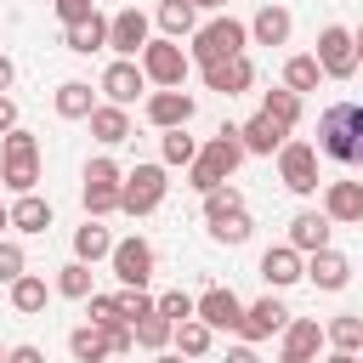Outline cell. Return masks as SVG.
Returning <instances> with one entry per match:
<instances>
[{
	"label": "cell",
	"mask_w": 363,
	"mask_h": 363,
	"mask_svg": "<svg viewBox=\"0 0 363 363\" xmlns=\"http://www.w3.org/2000/svg\"><path fill=\"white\" fill-rule=\"evenodd\" d=\"M318 153L335 164H363V102H329L318 113Z\"/></svg>",
	"instance_id": "obj_1"
},
{
	"label": "cell",
	"mask_w": 363,
	"mask_h": 363,
	"mask_svg": "<svg viewBox=\"0 0 363 363\" xmlns=\"http://www.w3.org/2000/svg\"><path fill=\"white\" fill-rule=\"evenodd\" d=\"M244 153H250V147H244L238 125H221V130H216V136L199 147V159L187 164V187H199V193H216V187H221V182H227L238 164H244Z\"/></svg>",
	"instance_id": "obj_2"
},
{
	"label": "cell",
	"mask_w": 363,
	"mask_h": 363,
	"mask_svg": "<svg viewBox=\"0 0 363 363\" xmlns=\"http://www.w3.org/2000/svg\"><path fill=\"white\" fill-rule=\"evenodd\" d=\"M244 45H250V28H244L238 17H210V23H199V34H193L187 57H193L199 68H210V62H227V57H238Z\"/></svg>",
	"instance_id": "obj_3"
},
{
	"label": "cell",
	"mask_w": 363,
	"mask_h": 363,
	"mask_svg": "<svg viewBox=\"0 0 363 363\" xmlns=\"http://www.w3.org/2000/svg\"><path fill=\"white\" fill-rule=\"evenodd\" d=\"M164 193H170V182H164V164H136V170H125L119 210H125V216H153V210L164 204Z\"/></svg>",
	"instance_id": "obj_4"
},
{
	"label": "cell",
	"mask_w": 363,
	"mask_h": 363,
	"mask_svg": "<svg viewBox=\"0 0 363 363\" xmlns=\"http://www.w3.org/2000/svg\"><path fill=\"white\" fill-rule=\"evenodd\" d=\"M187 62H193V57H187L182 40H170V34L142 45V74H147V85H159V91H164V85H182V79H187Z\"/></svg>",
	"instance_id": "obj_5"
},
{
	"label": "cell",
	"mask_w": 363,
	"mask_h": 363,
	"mask_svg": "<svg viewBox=\"0 0 363 363\" xmlns=\"http://www.w3.org/2000/svg\"><path fill=\"white\" fill-rule=\"evenodd\" d=\"M312 57L323 62V79H352V74H357V62H363V57H357V34H352V28H340V23L318 34V51H312Z\"/></svg>",
	"instance_id": "obj_6"
},
{
	"label": "cell",
	"mask_w": 363,
	"mask_h": 363,
	"mask_svg": "<svg viewBox=\"0 0 363 363\" xmlns=\"http://www.w3.org/2000/svg\"><path fill=\"white\" fill-rule=\"evenodd\" d=\"M278 176L289 193H318V142H284L278 147Z\"/></svg>",
	"instance_id": "obj_7"
},
{
	"label": "cell",
	"mask_w": 363,
	"mask_h": 363,
	"mask_svg": "<svg viewBox=\"0 0 363 363\" xmlns=\"http://www.w3.org/2000/svg\"><path fill=\"white\" fill-rule=\"evenodd\" d=\"M108 261H113V278H119L125 289H147V278H153V261H159V255H153V244H147V238H119Z\"/></svg>",
	"instance_id": "obj_8"
},
{
	"label": "cell",
	"mask_w": 363,
	"mask_h": 363,
	"mask_svg": "<svg viewBox=\"0 0 363 363\" xmlns=\"http://www.w3.org/2000/svg\"><path fill=\"white\" fill-rule=\"evenodd\" d=\"M323 323L318 318H289V329H284V346H278V363H318V352H323Z\"/></svg>",
	"instance_id": "obj_9"
},
{
	"label": "cell",
	"mask_w": 363,
	"mask_h": 363,
	"mask_svg": "<svg viewBox=\"0 0 363 363\" xmlns=\"http://www.w3.org/2000/svg\"><path fill=\"white\" fill-rule=\"evenodd\" d=\"M142 91H147V74H142V62H136V57H119V62H108V68H102V96H108V102L130 108Z\"/></svg>",
	"instance_id": "obj_10"
},
{
	"label": "cell",
	"mask_w": 363,
	"mask_h": 363,
	"mask_svg": "<svg viewBox=\"0 0 363 363\" xmlns=\"http://www.w3.org/2000/svg\"><path fill=\"white\" fill-rule=\"evenodd\" d=\"M289 329V306L278 301V295H261L255 306H244V323H238V335L255 346V340H267V335H284Z\"/></svg>",
	"instance_id": "obj_11"
},
{
	"label": "cell",
	"mask_w": 363,
	"mask_h": 363,
	"mask_svg": "<svg viewBox=\"0 0 363 363\" xmlns=\"http://www.w3.org/2000/svg\"><path fill=\"white\" fill-rule=\"evenodd\" d=\"M193 113H199V102H193L182 85H164V91L147 96V125H159V130H176V125H187Z\"/></svg>",
	"instance_id": "obj_12"
},
{
	"label": "cell",
	"mask_w": 363,
	"mask_h": 363,
	"mask_svg": "<svg viewBox=\"0 0 363 363\" xmlns=\"http://www.w3.org/2000/svg\"><path fill=\"white\" fill-rule=\"evenodd\" d=\"M108 45L119 57H142V45H147V11H136V6L113 11L108 17Z\"/></svg>",
	"instance_id": "obj_13"
},
{
	"label": "cell",
	"mask_w": 363,
	"mask_h": 363,
	"mask_svg": "<svg viewBox=\"0 0 363 363\" xmlns=\"http://www.w3.org/2000/svg\"><path fill=\"white\" fill-rule=\"evenodd\" d=\"M193 318H204L210 329H238V323H244V301H238L233 289L210 284V289L199 295V312H193Z\"/></svg>",
	"instance_id": "obj_14"
},
{
	"label": "cell",
	"mask_w": 363,
	"mask_h": 363,
	"mask_svg": "<svg viewBox=\"0 0 363 363\" xmlns=\"http://www.w3.org/2000/svg\"><path fill=\"white\" fill-rule=\"evenodd\" d=\"M323 216L346 221V227H363V182H329L323 187Z\"/></svg>",
	"instance_id": "obj_15"
},
{
	"label": "cell",
	"mask_w": 363,
	"mask_h": 363,
	"mask_svg": "<svg viewBox=\"0 0 363 363\" xmlns=\"http://www.w3.org/2000/svg\"><path fill=\"white\" fill-rule=\"evenodd\" d=\"M204 85L221 91V96H238V91L255 85V68H250V57L238 51V57H227V62H210V68H204Z\"/></svg>",
	"instance_id": "obj_16"
},
{
	"label": "cell",
	"mask_w": 363,
	"mask_h": 363,
	"mask_svg": "<svg viewBox=\"0 0 363 363\" xmlns=\"http://www.w3.org/2000/svg\"><path fill=\"white\" fill-rule=\"evenodd\" d=\"M261 278H267L272 289H284V284L306 278V255H301L295 244H272V250L261 255Z\"/></svg>",
	"instance_id": "obj_17"
},
{
	"label": "cell",
	"mask_w": 363,
	"mask_h": 363,
	"mask_svg": "<svg viewBox=\"0 0 363 363\" xmlns=\"http://www.w3.org/2000/svg\"><path fill=\"white\" fill-rule=\"evenodd\" d=\"M329 216L323 210H301L295 221H289V244L301 250V255H318V250H329Z\"/></svg>",
	"instance_id": "obj_18"
},
{
	"label": "cell",
	"mask_w": 363,
	"mask_h": 363,
	"mask_svg": "<svg viewBox=\"0 0 363 363\" xmlns=\"http://www.w3.org/2000/svg\"><path fill=\"white\" fill-rule=\"evenodd\" d=\"M238 136H244V147H250V153H267V159H272V153L289 142V125H278L272 113H255L250 125H238Z\"/></svg>",
	"instance_id": "obj_19"
},
{
	"label": "cell",
	"mask_w": 363,
	"mask_h": 363,
	"mask_svg": "<svg viewBox=\"0 0 363 363\" xmlns=\"http://www.w3.org/2000/svg\"><path fill=\"white\" fill-rule=\"evenodd\" d=\"M306 278L318 289H346L352 284V261L340 250H318V255H306Z\"/></svg>",
	"instance_id": "obj_20"
},
{
	"label": "cell",
	"mask_w": 363,
	"mask_h": 363,
	"mask_svg": "<svg viewBox=\"0 0 363 363\" xmlns=\"http://www.w3.org/2000/svg\"><path fill=\"white\" fill-rule=\"evenodd\" d=\"M91 136H96L102 147H119V142L130 136V113H125L119 102H96V108H91Z\"/></svg>",
	"instance_id": "obj_21"
},
{
	"label": "cell",
	"mask_w": 363,
	"mask_h": 363,
	"mask_svg": "<svg viewBox=\"0 0 363 363\" xmlns=\"http://www.w3.org/2000/svg\"><path fill=\"white\" fill-rule=\"evenodd\" d=\"M289 28H295V17H289L284 6H261L255 23H250V40H255V45H284Z\"/></svg>",
	"instance_id": "obj_22"
},
{
	"label": "cell",
	"mask_w": 363,
	"mask_h": 363,
	"mask_svg": "<svg viewBox=\"0 0 363 363\" xmlns=\"http://www.w3.org/2000/svg\"><path fill=\"white\" fill-rule=\"evenodd\" d=\"M62 40H68V51L91 57V51H102V45H108V17H102V11H91L85 23H68V28H62Z\"/></svg>",
	"instance_id": "obj_23"
},
{
	"label": "cell",
	"mask_w": 363,
	"mask_h": 363,
	"mask_svg": "<svg viewBox=\"0 0 363 363\" xmlns=\"http://www.w3.org/2000/svg\"><path fill=\"white\" fill-rule=\"evenodd\" d=\"M68 352H74V363H108L113 357L108 352V329H96V323H79L68 335Z\"/></svg>",
	"instance_id": "obj_24"
},
{
	"label": "cell",
	"mask_w": 363,
	"mask_h": 363,
	"mask_svg": "<svg viewBox=\"0 0 363 363\" xmlns=\"http://www.w3.org/2000/svg\"><path fill=\"white\" fill-rule=\"evenodd\" d=\"M91 108H96V91L85 79H62L57 85V113L62 119H91Z\"/></svg>",
	"instance_id": "obj_25"
},
{
	"label": "cell",
	"mask_w": 363,
	"mask_h": 363,
	"mask_svg": "<svg viewBox=\"0 0 363 363\" xmlns=\"http://www.w3.org/2000/svg\"><path fill=\"white\" fill-rule=\"evenodd\" d=\"M11 227H17V233H45V227H51V204H45L40 193H17V204H11Z\"/></svg>",
	"instance_id": "obj_26"
},
{
	"label": "cell",
	"mask_w": 363,
	"mask_h": 363,
	"mask_svg": "<svg viewBox=\"0 0 363 363\" xmlns=\"http://www.w3.org/2000/svg\"><path fill=\"white\" fill-rule=\"evenodd\" d=\"M159 28H164L170 40L199 34V6H193V0H159Z\"/></svg>",
	"instance_id": "obj_27"
},
{
	"label": "cell",
	"mask_w": 363,
	"mask_h": 363,
	"mask_svg": "<svg viewBox=\"0 0 363 363\" xmlns=\"http://www.w3.org/2000/svg\"><path fill=\"white\" fill-rule=\"evenodd\" d=\"M102 255H113V238L108 227H96V216H85V227L74 233V261H102Z\"/></svg>",
	"instance_id": "obj_28"
},
{
	"label": "cell",
	"mask_w": 363,
	"mask_h": 363,
	"mask_svg": "<svg viewBox=\"0 0 363 363\" xmlns=\"http://www.w3.org/2000/svg\"><path fill=\"white\" fill-rule=\"evenodd\" d=\"M130 329H136V346H147V352H164V346L176 340V323H170L164 312H147V318H136Z\"/></svg>",
	"instance_id": "obj_29"
},
{
	"label": "cell",
	"mask_w": 363,
	"mask_h": 363,
	"mask_svg": "<svg viewBox=\"0 0 363 363\" xmlns=\"http://www.w3.org/2000/svg\"><path fill=\"white\" fill-rule=\"evenodd\" d=\"M323 335H329V346H335V352H363V318H357V312L329 318V323H323Z\"/></svg>",
	"instance_id": "obj_30"
},
{
	"label": "cell",
	"mask_w": 363,
	"mask_h": 363,
	"mask_svg": "<svg viewBox=\"0 0 363 363\" xmlns=\"http://www.w3.org/2000/svg\"><path fill=\"white\" fill-rule=\"evenodd\" d=\"M261 113H272L278 125H289V130H295V125H301V91H289V85L267 91V96H261Z\"/></svg>",
	"instance_id": "obj_31"
},
{
	"label": "cell",
	"mask_w": 363,
	"mask_h": 363,
	"mask_svg": "<svg viewBox=\"0 0 363 363\" xmlns=\"http://www.w3.org/2000/svg\"><path fill=\"white\" fill-rule=\"evenodd\" d=\"M318 79H323V62H318V57H289V62H284V85H289V91L306 96V91H318Z\"/></svg>",
	"instance_id": "obj_32"
},
{
	"label": "cell",
	"mask_w": 363,
	"mask_h": 363,
	"mask_svg": "<svg viewBox=\"0 0 363 363\" xmlns=\"http://www.w3.org/2000/svg\"><path fill=\"white\" fill-rule=\"evenodd\" d=\"M57 295H68V301H91L96 289H91V261H68L62 272H57Z\"/></svg>",
	"instance_id": "obj_33"
},
{
	"label": "cell",
	"mask_w": 363,
	"mask_h": 363,
	"mask_svg": "<svg viewBox=\"0 0 363 363\" xmlns=\"http://www.w3.org/2000/svg\"><path fill=\"white\" fill-rule=\"evenodd\" d=\"M45 301H51V289H45V278H34V272H23V278L11 284V306H17V312H45Z\"/></svg>",
	"instance_id": "obj_34"
},
{
	"label": "cell",
	"mask_w": 363,
	"mask_h": 363,
	"mask_svg": "<svg viewBox=\"0 0 363 363\" xmlns=\"http://www.w3.org/2000/svg\"><path fill=\"white\" fill-rule=\"evenodd\" d=\"M210 335H216V329H210L204 318H187V323H176V352H182V357H204V352H210Z\"/></svg>",
	"instance_id": "obj_35"
},
{
	"label": "cell",
	"mask_w": 363,
	"mask_h": 363,
	"mask_svg": "<svg viewBox=\"0 0 363 363\" xmlns=\"http://www.w3.org/2000/svg\"><path fill=\"white\" fill-rule=\"evenodd\" d=\"M159 153H164V164H193L199 159V142L187 136V125H176V130L159 136Z\"/></svg>",
	"instance_id": "obj_36"
},
{
	"label": "cell",
	"mask_w": 363,
	"mask_h": 363,
	"mask_svg": "<svg viewBox=\"0 0 363 363\" xmlns=\"http://www.w3.org/2000/svg\"><path fill=\"white\" fill-rule=\"evenodd\" d=\"M0 182H6L11 193H34V182H40V159H0Z\"/></svg>",
	"instance_id": "obj_37"
},
{
	"label": "cell",
	"mask_w": 363,
	"mask_h": 363,
	"mask_svg": "<svg viewBox=\"0 0 363 363\" xmlns=\"http://www.w3.org/2000/svg\"><path fill=\"white\" fill-rule=\"evenodd\" d=\"M210 238H216V244H244V238H250V210L216 216V221H210Z\"/></svg>",
	"instance_id": "obj_38"
},
{
	"label": "cell",
	"mask_w": 363,
	"mask_h": 363,
	"mask_svg": "<svg viewBox=\"0 0 363 363\" xmlns=\"http://www.w3.org/2000/svg\"><path fill=\"white\" fill-rule=\"evenodd\" d=\"M0 159H40V142H34V130H6L0 136Z\"/></svg>",
	"instance_id": "obj_39"
},
{
	"label": "cell",
	"mask_w": 363,
	"mask_h": 363,
	"mask_svg": "<svg viewBox=\"0 0 363 363\" xmlns=\"http://www.w3.org/2000/svg\"><path fill=\"white\" fill-rule=\"evenodd\" d=\"M233 210H244V193L238 187H216V193H204V221H216V216H233Z\"/></svg>",
	"instance_id": "obj_40"
},
{
	"label": "cell",
	"mask_w": 363,
	"mask_h": 363,
	"mask_svg": "<svg viewBox=\"0 0 363 363\" xmlns=\"http://www.w3.org/2000/svg\"><path fill=\"white\" fill-rule=\"evenodd\" d=\"M147 312H159V301H153L147 289H125V284H119V318L136 323V318H147Z\"/></svg>",
	"instance_id": "obj_41"
},
{
	"label": "cell",
	"mask_w": 363,
	"mask_h": 363,
	"mask_svg": "<svg viewBox=\"0 0 363 363\" xmlns=\"http://www.w3.org/2000/svg\"><path fill=\"white\" fill-rule=\"evenodd\" d=\"M159 312H164L170 323H187V318L199 312V301H193L187 289H164V295H159Z\"/></svg>",
	"instance_id": "obj_42"
},
{
	"label": "cell",
	"mask_w": 363,
	"mask_h": 363,
	"mask_svg": "<svg viewBox=\"0 0 363 363\" xmlns=\"http://www.w3.org/2000/svg\"><path fill=\"white\" fill-rule=\"evenodd\" d=\"M23 272H28V255H23V244L0 238V284H17Z\"/></svg>",
	"instance_id": "obj_43"
},
{
	"label": "cell",
	"mask_w": 363,
	"mask_h": 363,
	"mask_svg": "<svg viewBox=\"0 0 363 363\" xmlns=\"http://www.w3.org/2000/svg\"><path fill=\"white\" fill-rule=\"evenodd\" d=\"M85 187H125V170L113 159H91L85 164Z\"/></svg>",
	"instance_id": "obj_44"
},
{
	"label": "cell",
	"mask_w": 363,
	"mask_h": 363,
	"mask_svg": "<svg viewBox=\"0 0 363 363\" xmlns=\"http://www.w3.org/2000/svg\"><path fill=\"white\" fill-rule=\"evenodd\" d=\"M85 312H91V323H96V329L125 323V318H119V295H91V301H85Z\"/></svg>",
	"instance_id": "obj_45"
},
{
	"label": "cell",
	"mask_w": 363,
	"mask_h": 363,
	"mask_svg": "<svg viewBox=\"0 0 363 363\" xmlns=\"http://www.w3.org/2000/svg\"><path fill=\"white\" fill-rule=\"evenodd\" d=\"M85 216H113L119 210V187H85Z\"/></svg>",
	"instance_id": "obj_46"
},
{
	"label": "cell",
	"mask_w": 363,
	"mask_h": 363,
	"mask_svg": "<svg viewBox=\"0 0 363 363\" xmlns=\"http://www.w3.org/2000/svg\"><path fill=\"white\" fill-rule=\"evenodd\" d=\"M108 352H113V357H130V352H136V329H130V323H113V329H108Z\"/></svg>",
	"instance_id": "obj_47"
},
{
	"label": "cell",
	"mask_w": 363,
	"mask_h": 363,
	"mask_svg": "<svg viewBox=\"0 0 363 363\" xmlns=\"http://www.w3.org/2000/svg\"><path fill=\"white\" fill-rule=\"evenodd\" d=\"M51 6H57V17H62V28H68V23H85V17L96 11V0H51Z\"/></svg>",
	"instance_id": "obj_48"
},
{
	"label": "cell",
	"mask_w": 363,
	"mask_h": 363,
	"mask_svg": "<svg viewBox=\"0 0 363 363\" xmlns=\"http://www.w3.org/2000/svg\"><path fill=\"white\" fill-rule=\"evenodd\" d=\"M6 130H17V102L0 91V136H6Z\"/></svg>",
	"instance_id": "obj_49"
},
{
	"label": "cell",
	"mask_w": 363,
	"mask_h": 363,
	"mask_svg": "<svg viewBox=\"0 0 363 363\" xmlns=\"http://www.w3.org/2000/svg\"><path fill=\"white\" fill-rule=\"evenodd\" d=\"M6 363H45V352H40V346H11Z\"/></svg>",
	"instance_id": "obj_50"
},
{
	"label": "cell",
	"mask_w": 363,
	"mask_h": 363,
	"mask_svg": "<svg viewBox=\"0 0 363 363\" xmlns=\"http://www.w3.org/2000/svg\"><path fill=\"white\" fill-rule=\"evenodd\" d=\"M227 363H261V357H255V346L244 340V346H227Z\"/></svg>",
	"instance_id": "obj_51"
},
{
	"label": "cell",
	"mask_w": 363,
	"mask_h": 363,
	"mask_svg": "<svg viewBox=\"0 0 363 363\" xmlns=\"http://www.w3.org/2000/svg\"><path fill=\"white\" fill-rule=\"evenodd\" d=\"M11 79H17V68H11V57H6V51H0V91H6V85H11Z\"/></svg>",
	"instance_id": "obj_52"
},
{
	"label": "cell",
	"mask_w": 363,
	"mask_h": 363,
	"mask_svg": "<svg viewBox=\"0 0 363 363\" xmlns=\"http://www.w3.org/2000/svg\"><path fill=\"white\" fill-rule=\"evenodd\" d=\"M323 363H363V357H357V352H329Z\"/></svg>",
	"instance_id": "obj_53"
},
{
	"label": "cell",
	"mask_w": 363,
	"mask_h": 363,
	"mask_svg": "<svg viewBox=\"0 0 363 363\" xmlns=\"http://www.w3.org/2000/svg\"><path fill=\"white\" fill-rule=\"evenodd\" d=\"M153 363H187L182 352H153Z\"/></svg>",
	"instance_id": "obj_54"
},
{
	"label": "cell",
	"mask_w": 363,
	"mask_h": 363,
	"mask_svg": "<svg viewBox=\"0 0 363 363\" xmlns=\"http://www.w3.org/2000/svg\"><path fill=\"white\" fill-rule=\"evenodd\" d=\"M193 6H204V11H221V6H227V0H193Z\"/></svg>",
	"instance_id": "obj_55"
},
{
	"label": "cell",
	"mask_w": 363,
	"mask_h": 363,
	"mask_svg": "<svg viewBox=\"0 0 363 363\" xmlns=\"http://www.w3.org/2000/svg\"><path fill=\"white\" fill-rule=\"evenodd\" d=\"M0 227H11V210H6V204H0Z\"/></svg>",
	"instance_id": "obj_56"
},
{
	"label": "cell",
	"mask_w": 363,
	"mask_h": 363,
	"mask_svg": "<svg viewBox=\"0 0 363 363\" xmlns=\"http://www.w3.org/2000/svg\"><path fill=\"white\" fill-rule=\"evenodd\" d=\"M357 57H363V28H357Z\"/></svg>",
	"instance_id": "obj_57"
},
{
	"label": "cell",
	"mask_w": 363,
	"mask_h": 363,
	"mask_svg": "<svg viewBox=\"0 0 363 363\" xmlns=\"http://www.w3.org/2000/svg\"><path fill=\"white\" fill-rule=\"evenodd\" d=\"M0 363H6V352H0Z\"/></svg>",
	"instance_id": "obj_58"
}]
</instances>
